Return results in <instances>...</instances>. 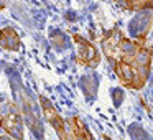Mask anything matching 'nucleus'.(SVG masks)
<instances>
[{"mask_svg": "<svg viewBox=\"0 0 153 140\" xmlns=\"http://www.w3.org/2000/svg\"><path fill=\"white\" fill-rule=\"evenodd\" d=\"M40 104H41V110H43L45 119H46L48 124L54 129V132L59 137V140H76L73 130H71L69 122L64 120L63 117L58 114V110L54 109V106L45 96H40Z\"/></svg>", "mask_w": 153, "mask_h": 140, "instance_id": "1", "label": "nucleus"}, {"mask_svg": "<svg viewBox=\"0 0 153 140\" xmlns=\"http://www.w3.org/2000/svg\"><path fill=\"white\" fill-rule=\"evenodd\" d=\"M73 40L77 46V63L84 68L96 69L100 63V54L97 51L96 45H92L89 40H86L81 35H74Z\"/></svg>", "mask_w": 153, "mask_h": 140, "instance_id": "2", "label": "nucleus"}, {"mask_svg": "<svg viewBox=\"0 0 153 140\" xmlns=\"http://www.w3.org/2000/svg\"><path fill=\"white\" fill-rule=\"evenodd\" d=\"M123 31L119 27H114L112 30H109L102 38V51L105 54V58L112 63V66L120 61V48H122L123 41Z\"/></svg>", "mask_w": 153, "mask_h": 140, "instance_id": "3", "label": "nucleus"}, {"mask_svg": "<svg viewBox=\"0 0 153 140\" xmlns=\"http://www.w3.org/2000/svg\"><path fill=\"white\" fill-rule=\"evenodd\" d=\"M114 71H115L117 77L120 79V83L128 89H142L138 79V71L133 66V63H127V61H119L114 64Z\"/></svg>", "mask_w": 153, "mask_h": 140, "instance_id": "4", "label": "nucleus"}, {"mask_svg": "<svg viewBox=\"0 0 153 140\" xmlns=\"http://www.w3.org/2000/svg\"><path fill=\"white\" fill-rule=\"evenodd\" d=\"M2 129L13 140H23V119L18 110H5L2 114Z\"/></svg>", "mask_w": 153, "mask_h": 140, "instance_id": "5", "label": "nucleus"}, {"mask_svg": "<svg viewBox=\"0 0 153 140\" xmlns=\"http://www.w3.org/2000/svg\"><path fill=\"white\" fill-rule=\"evenodd\" d=\"M0 45L7 51H18L22 46V40L18 36L17 30L12 27H5L0 33Z\"/></svg>", "mask_w": 153, "mask_h": 140, "instance_id": "6", "label": "nucleus"}, {"mask_svg": "<svg viewBox=\"0 0 153 140\" xmlns=\"http://www.w3.org/2000/svg\"><path fill=\"white\" fill-rule=\"evenodd\" d=\"M68 122H69L71 130H73L76 140H96V139L92 137V133L89 132V129L84 125V122H82V120H81L77 115L69 117V119H68Z\"/></svg>", "mask_w": 153, "mask_h": 140, "instance_id": "7", "label": "nucleus"}, {"mask_svg": "<svg viewBox=\"0 0 153 140\" xmlns=\"http://www.w3.org/2000/svg\"><path fill=\"white\" fill-rule=\"evenodd\" d=\"M120 5L127 10H133V12L153 10V2H150V0H128V2H120Z\"/></svg>", "mask_w": 153, "mask_h": 140, "instance_id": "8", "label": "nucleus"}, {"mask_svg": "<svg viewBox=\"0 0 153 140\" xmlns=\"http://www.w3.org/2000/svg\"><path fill=\"white\" fill-rule=\"evenodd\" d=\"M0 140H13V139H10L8 135H2V137H0Z\"/></svg>", "mask_w": 153, "mask_h": 140, "instance_id": "9", "label": "nucleus"}]
</instances>
